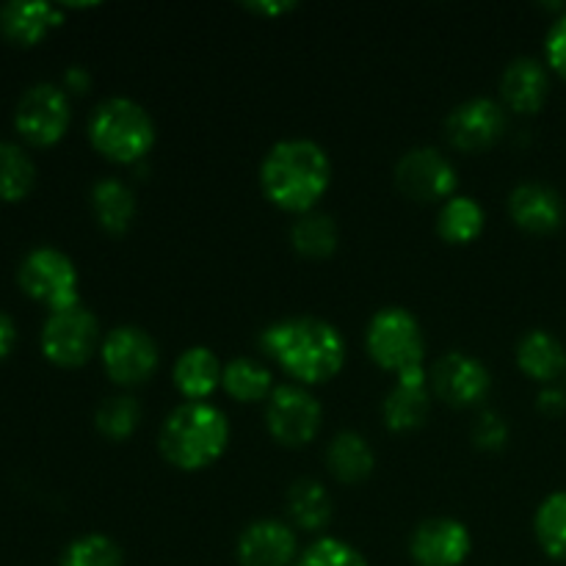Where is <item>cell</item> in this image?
<instances>
[{
  "label": "cell",
  "mask_w": 566,
  "mask_h": 566,
  "mask_svg": "<svg viewBox=\"0 0 566 566\" xmlns=\"http://www.w3.org/2000/svg\"><path fill=\"white\" fill-rule=\"evenodd\" d=\"M64 22V11L53 3H3L0 6V33L20 48H33L53 28Z\"/></svg>",
  "instance_id": "cell-19"
},
{
  "label": "cell",
  "mask_w": 566,
  "mask_h": 566,
  "mask_svg": "<svg viewBox=\"0 0 566 566\" xmlns=\"http://www.w3.org/2000/svg\"><path fill=\"white\" fill-rule=\"evenodd\" d=\"M503 108L514 114H539L551 97V72L547 64L531 55H520L503 70L501 75Z\"/></svg>",
  "instance_id": "cell-18"
},
{
  "label": "cell",
  "mask_w": 566,
  "mask_h": 566,
  "mask_svg": "<svg viewBox=\"0 0 566 566\" xmlns=\"http://www.w3.org/2000/svg\"><path fill=\"white\" fill-rule=\"evenodd\" d=\"M365 352L387 374H407L423 368L426 337L420 321L403 307H385L365 329Z\"/></svg>",
  "instance_id": "cell-5"
},
{
  "label": "cell",
  "mask_w": 566,
  "mask_h": 566,
  "mask_svg": "<svg viewBox=\"0 0 566 566\" xmlns=\"http://www.w3.org/2000/svg\"><path fill=\"white\" fill-rule=\"evenodd\" d=\"M545 64L566 81V11L553 20L551 31L545 39Z\"/></svg>",
  "instance_id": "cell-34"
},
{
  "label": "cell",
  "mask_w": 566,
  "mask_h": 566,
  "mask_svg": "<svg viewBox=\"0 0 566 566\" xmlns=\"http://www.w3.org/2000/svg\"><path fill=\"white\" fill-rule=\"evenodd\" d=\"M329 186V155L310 138L276 142L260 164V188L265 199L285 213H313Z\"/></svg>",
  "instance_id": "cell-2"
},
{
  "label": "cell",
  "mask_w": 566,
  "mask_h": 566,
  "mask_svg": "<svg viewBox=\"0 0 566 566\" xmlns=\"http://www.w3.org/2000/svg\"><path fill=\"white\" fill-rule=\"evenodd\" d=\"M293 566H368L363 553L348 542L326 536L313 542L304 553H298V562Z\"/></svg>",
  "instance_id": "cell-32"
},
{
  "label": "cell",
  "mask_w": 566,
  "mask_h": 566,
  "mask_svg": "<svg viewBox=\"0 0 566 566\" xmlns=\"http://www.w3.org/2000/svg\"><path fill=\"white\" fill-rule=\"evenodd\" d=\"M326 468L340 484H363L374 475L376 453L370 442L357 431H340L326 448Z\"/></svg>",
  "instance_id": "cell-22"
},
{
  "label": "cell",
  "mask_w": 566,
  "mask_h": 566,
  "mask_svg": "<svg viewBox=\"0 0 566 566\" xmlns=\"http://www.w3.org/2000/svg\"><path fill=\"white\" fill-rule=\"evenodd\" d=\"M88 142L111 164L136 166L155 147V122L136 99L111 97L94 108Z\"/></svg>",
  "instance_id": "cell-4"
},
{
  "label": "cell",
  "mask_w": 566,
  "mask_h": 566,
  "mask_svg": "<svg viewBox=\"0 0 566 566\" xmlns=\"http://www.w3.org/2000/svg\"><path fill=\"white\" fill-rule=\"evenodd\" d=\"M534 534L542 553L566 564V490L551 492L534 514Z\"/></svg>",
  "instance_id": "cell-28"
},
{
  "label": "cell",
  "mask_w": 566,
  "mask_h": 566,
  "mask_svg": "<svg viewBox=\"0 0 566 566\" xmlns=\"http://www.w3.org/2000/svg\"><path fill=\"white\" fill-rule=\"evenodd\" d=\"M94 426H97L99 437L111 442H122L127 437L136 434L142 426V403L133 396H111L105 398L94 415Z\"/></svg>",
  "instance_id": "cell-30"
},
{
  "label": "cell",
  "mask_w": 566,
  "mask_h": 566,
  "mask_svg": "<svg viewBox=\"0 0 566 566\" xmlns=\"http://www.w3.org/2000/svg\"><path fill=\"white\" fill-rule=\"evenodd\" d=\"M431 392L442 403L457 409L479 407L492 390V376L481 359L462 352H448L434 363L429 374Z\"/></svg>",
  "instance_id": "cell-13"
},
{
  "label": "cell",
  "mask_w": 566,
  "mask_h": 566,
  "mask_svg": "<svg viewBox=\"0 0 566 566\" xmlns=\"http://www.w3.org/2000/svg\"><path fill=\"white\" fill-rule=\"evenodd\" d=\"M260 348L302 387L326 385L346 365V340L329 321L282 318L260 332Z\"/></svg>",
  "instance_id": "cell-1"
},
{
  "label": "cell",
  "mask_w": 566,
  "mask_h": 566,
  "mask_svg": "<svg viewBox=\"0 0 566 566\" xmlns=\"http://www.w3.org/2000/svg\"><path fill=\"white\" fill-rule=\"evenodd\" d=\"M396 188L407 199L420 205H434L457 197L459 177L451 160L434 147H415L396 164Z\"/></svg>",
  "instance_id": "cell-11"
},
{
  "label": "cell",
  "mask_w": 566,
  "mask_h": 566,
  "mask_svg": "<svg viewBox=\"0 0 566 566\" xmlns=\"http://www.w3.org/2000/svg\"><path fill=\"white\" fill-rule=\"evenodd\" d=\"M324 409L318 398L302 385L274 387L265 401V429L280 446L304 448L318 437Z\"/></svg>",
  "instance_id": "cell-9"
},
{
  "label": "cell",
  "mask_w": 566,
  "mask_h": 566,
  "mask_svg": "<svg viewBox=\"0 0 566 566\" xmlns=\"http://www.w3.org/2000/svg\"><path fill=\"white\" fill-rule=\"evenodd\" d=\"M221 387L232 401L241 403H260L269 401L274 392V376L263 363L252 357H235L224 365Z\"/></svg>",
  "instance_id": "cell-25"
},
{
  "label": "cell",
  "mask_w": 566,
  "mask_h": 566,
  "mask_svg": "<svg viewBox=\"0 0 566 566\" xmlns=\"http://www.w3.org/2000/svg\"><path fill=\"white\" fill-rule=\"evenodd\" d=\"M431 385L426 368L407 370V374L396 376V385L387 392L385 407V426L392 434H409V431H418L420 426H426L431 415Z\"/></svg>",
  "instance_id": "cell-17"
},
{
  "label": "cell",
  "mask_w": 566,
  "mask_h": 566,
  "mask_svg": "<svg viewBox=\"0 0 566 566\" xmlns=\"http://www.w3.org/2000/svg\"><path fill=\"white\" fill-rule=\"evenodd\" d=\"M291 243L302 258L326 260L337 252L340 232H337V224L332 216L313 210V213H304L293 221Z\"/></svg>",
  "instance_id": "cell-27"
},
{
  "label": "cell",
  "mask_w": 566,
  "mask_h": 566,
  "mask_svg": "<svg viewBox=\"0 0 566 566\" xmlns=\"http://www.w3.org/2000/svg\"><path fill=\"white\" fill-rule=\"evenodd\" d=\"M230 446V420L208 401H186L166 415L158 434V451L171 468L182 473L208 470L224 457Z\"/></svg>",
  "instance_id": "cell-3"
},
{
  "label": "cell",
  "mask_w": 566,
  "mask_h": 566,
  "mask_svg": "<svg viewBox=\"0 0 566 566\" xmlns=\"http://www.w3.org/2000/svg\"><path fill=\"white\" fill-rule=\"evenodd\" d=\"M99 359L108 379L119 387H138L155 376L160 365L158 343L142 326H116L99 346Z\"/></svg>",
  "instance_id": "cell-10"
},
{
  "label": "cell",
  "mask_w": 566,
  "mask_h": 566,
  "mask_svg": "<svg viewBox=\"0 0 566 566\" xmlns=\"http://www.w3.org/2000/svg\"><path fill=\"white\" fill-rule=\"evenodd\" d=\"M42 354L55 368H83L99 352V321L83 304L50 313L42 326Z\"/></svg>",
  "instance_id": "cell-7"
},
{
  "label": "cell",
  "mask_w": 566,
  "mask_h": 566,
  "mask_svg": "<svg viewBox=\"0 0 566 566\" xmlns=\"http://www.w3.org/2000/svg\"><path fill=\"white\" fill-rule=\"evenodd\" d=\"M235 556L241 566H293L298 562L296 534L282 520H254L238 536Z\"/></svg>",
  "instance_id": "cell-16"
},
{
  "label": "cell",
  "mask_w": 566,
  "mask_h": 566,
  "mask_svg": "<svg viewBox=\"0 0 566 566\" xmlns=\"http://www.w3.org/2000/svg\"><path fill=\"white\" fill-rule=\"evenodd\" d=\"M486 213L473 197H453L448 199L437 216V235L451 247H464L473 243L484 232Z\"/></svg>",
  "instance_id": "cell-26"
},
{
  "label": "cell",
  "mask_w": 566,
  "mask_h": 566,
  "mask_svg": "<svg viewBox=\"0 0 566 566\" xmlns=\"http://www.w3.org/2000/svg\"><path fill=\"white\" fill-rule=\"evenodd\" d=\"M221 376H224V365L219 363L213 348L191 346L177 357L171 381L186 401L199 403L208 401L219 390Z\"/></svg>",
  "instance_id": "cell-20"
},
{
  "label": "cell",
  "mask_w": 566,
  "mask_h": 566,
  "mask_svg": "<svg viewBox=\"0 0 566 566\" xmlns=\"http://www.w3.org/2000/svg\"><path fill=\"white\" fill-rule=\"evenodd\" d=\"M536 409H539V415H545V418H562L566 412V390L556 385H547L542 387L539 396H536Z\"/></svg>",
  "instance_id": "cell-35"
},
{
  "label": "cell",
  "mask_w": 566,
  "mask_h": 566,
  "mask_svg": "<svg viewBox=\"0 0 566 566\" xmlns=\"http://www.w3.org/2000/svg\"><path fill=\"white\" fill-rule=\"evenodd\" d=\"M61 566H125V556L111 536L86 534L66 547Z\"/></svg>",
  "instance_id": "cell-31"
},
{
  "label": "cell",
  "mask_w": 566,
  "mask_h": 566,
  "mask_svg": "<svg viewBox=\"0 0 566 566\" xmlns=\"http://www.w3.org/2000/svg\"><path fill=\"white\" fill-rule=\"evenodd\" d=\"M14 346H17L14 321H11L6 313H0V363H3L11 352H14Z\"/></svg>",
  "instance_id": "cell-37"
},
{
  "label": "cell",
  "mask_w": 566,
  "mask_h": 566,
  "mask_svg": "<svg viewBox=\"0 0 566 566\" xmlns=\"http://www.w3.org/2000/svg\"><path fill=\"white\" fill-rule=\"evenodd\" d=\"M36 166L20 144L0 142V202H22L33 191Z\"/></svg>",
  "instance_id": "cell-29"
},
{
  "label": "cell",
  "mask_w": 566,
  "mask_h": 566,
  "mask_svg": "<svg viewBox=\"0 0 566 566\" xmlns=\"http://www.w3.org/2000/svg\"><path fill=\"white\" fill-rule=\"evenodd\" d=\"M92 88V75L86 66H70L64 72V92L66 94H86Z\"/></svg>",
  "instance_id": "cell-36"
},
{
  "label": "cell",
  "mask_w": 566,
  "mask_h": 566,
  "mask_svg": "<svg viewBox=\"0 0 566 566\" xmlns=\"http://www.w3.org/2000/svg\"><path fill=\"white\" fill-rule=\"evenodd\" d=\"M509 216L528 235H553L566 221V202L562 191L547 182H520L509 193Z\"/></svg>",
  "instance_id": "cell-15"
},
{
  "label": "cell",
  "mask_w": 566,
  "mask_h": 566,
  "mask_svg": "<svg viewBox=\"0 0 566 566\" xmlns=\"http://www.w3.org/2000/svg\"><path fill=\"white\" fill-rule=\"evenodd\" d=\"M473 446L479 451L497 453L509 446V423L495 409H484L473 423Z\"/></svg>",
  "instance_id": "cell-33"
},
{
  "label": "cell",
  "mask_w": 566,
  "mask_h": 566,
  "mask_svg": "<svg viewBox=\"0 0 566 566\" xmlns=\"http://www.w3.org/2000/svg\"><path fill=\"white\" fill-rule=\"evenodd\" d=\"M72 122L70 94L55 83H33L14 108V130L31 147H53L66 136Z\"/></svg>",
  "instance_id": "cell-8"
},
{
  "label": "cell",
  "mask_w": 566,
  "mask_h": 566,
  "mask_svg": "<svg viewBox=\"0 0 566 566\" xmlns=\"http://www.w3.org/2000/svg\"><path fill=\"white\" fill-rule=\"evenodd\" d=\"M509 130V116L503 103L490 97L464 99L448 114L446 138L453 149L468 155L486 153L495 147Z\"/></svg>",
  "instance_id": "cell-12"
},
{
  "label": "cell",
  "mask_w": 566,
  "mask_h": 566,
  "mask_svg": "<svg viewBox=\"0 0 566 566\" xmlns=\"http://www.w3.org/2000/svg\"><path fill=\"white\" fill-rule=\"evenodd\" d=\"M17 282H20L22 293L33 298L36 304L48 307L50 313H61L81 304V280H77V269L61 249L39 247L22 258L20 271H17Z\"/></svg>",
  "instance_id": "cell-6"
},
{
  "label": "cell",
  "mask_w": 566,
  "mask_h": 566,
  "mask_svg": "<svg viewBox=\"0 0 566 566\" xmlns=\"http://www.w3.org/2000/svg\"><path fill=\"white\" fill-rule=\"evenodd\" d=\"M473 551L468 525L453 517L423 520L412 531L409 556L418 566H462Z\"/></svg>",
  "instance_id": "cell-14"
},
{
  "label": "cell",
  "mask_w": 566,
  "mask_h": 566,
  "mask_svg": "<svg viewBox=\"0 0 566 566\" xmlns=\"http://www.w3.org/2000/svg\"><path fill=\"white\" fill-rule=\"evenodd\" d=\"M517 368L539 385H556L566 374V348L553 332L531 329L517 343Z\"/></svg>",
  "instance_id": "cell-21"
},
{
  "label": "cell",
  "mask_w": 566,
  "mask_h": 566,
  "mask_svg": "<svg viewBox=\"0 0 566 566\" xmlns=\"http://www.w3.org/2000/svg\"><path fill=\"white\" fill-rule=\"evenodd\" d=\"M296 9V3H247V11H252V14H260V17H280V14H287V11Z\"/></svg>",
  "instance_id": "cell-38"
},
{
  "label": "cell",
  "mask_w": 566,
  "mask_h": 566,
  "mask_svg": "<svg viewBox=\"0 0 566 566\" xmlns=\"http://www.w3.org/2000/svg\"><path fill=\"white\" fill-rule=\"evenodd\" d=\"M92 213L99 230L108 235H125L136 221V193L127 182L105 177L92 188Z\"/></svg>",
  "instance_id": "cell-23"
},
{
  "label": "cell",
  "mask_w": 566,
  "mask_h": 566,
  "mask_svg": "<svg viewBox=\"0 0 566 566\" xmlns=\"http://www.w3.org/2000/svg\"><path fill=\"white\" fill-rule=\"evenodd\" d=\"M287 514L293 525L307 534H318L332 523V497L321 481L315 479H296L285 495Z\"/></svg>",
  "instance_id": "cell-24"
}]
</instances>
